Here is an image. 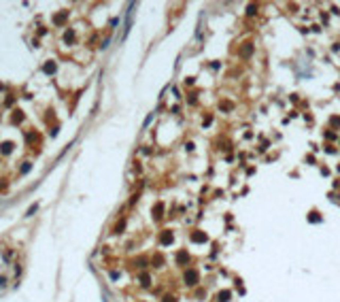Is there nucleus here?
I'll use <instances>...</instances> for the list:
<instances>
[{
  "instance_id": "obj_1",
  "label": "nucleus",
  "mask_w": 340,
  "mask_h": 302,
  "mask_svg": "<svg viewBox=\"0 0 340 302\" xmlns=\"http://www.w3.org/2000/svg\"><path fill=\"white\" fill-rule=\"evenodd\" d=\"M172 241H174V234H172L170 230H164L162 234H160V245H164V247L172 245Z\"/></svg>"
},
{
  "instance_id": "obj_2",
  "label": "nucleus",
  "mask_w": 340,
  "mask_h": 302,
  "mask_svg": "<svg viewBox=\"0 0 340 302\" xmlns=\"http://www.w3.org/2000/svg\"><path fill=\"white\" fill-rule=\"evenodd\" d=\"M185 283H187V285H196V283H198V270L189 268V270L185 272Z\"/></svg>"
},
{
  "instance_id": "obj_3",
  "label": "nucleus",
  "mask_w": 340,
  "mask_h": 302,
  "mask_svg": "<svg viewBox=\"0 0 340 302\" xmlns=\"http://www.w3.org/2000/svg\"><path fill=\"white\" fill-rule=\"evenodd\" d=\"M191 241H193V243H206V241H208V236L204 234V232L196 230V232H191Z\"/></svg>"
},
{
  "instance_id": "obj_4",
  "label": "nucleus",
  "mask_w": 340,
  "mask_h": 302,
  "mask_svg": "<svg viewBox=\"0 0 340 302\" xmlns=\"http://www.w3.org/2000/svg\"><path fill=\"white\" fill-rule=\"evenodd\" d=\"M177 262H179V264H187V262H189V253H187V251H179V253H177Z\"/></svg>"
},
{
  "instance_id": "obj_5",
  "label": "nucleus",
  "mask_w": 340,
  "mask_h": 302,
  "mask_svg": "<svg viewBox=\"0 0 340 302\" xmlns=\"http://www.w3.org/2000/svg\"><path fill=\"white\" fill-rule=\"evenodd\" d=\"M140 285H142V287H149V285H151V277H149L147 272L140 274Z\"/></svg>"
},
{
  "instance_id": "obj_6",
  "label": "nucleus",
  "mask_w": 340,
  "mask_h": 302,
  "mask_svg": "<svg viewBox=\"0 0 340 302\" xmlns=\"http://www.w3.org/2000/svg\"><path fill=\"white\" fill-rule=\"evenodd\" d=\"M162 213H164V204L160 202V204H155V206H153V217H155V219H160V217H162Z\"/></svg>"
},
{
  "instance_id": "obj_7",
  "label": "nucleus",
  "mask_w": 340,
  "mask_h": 302,
  "mask_svg": "<svg viewBox=\"0 0 340 302\" xmlns=\"http://www.w3.org/2000/svg\"><path fill=\"white\" fill-rule=\"evenodd\" d=\"M43 70H45L47 75H53V73H55V64H53V62H47V64H45V68H43Z\"/></svg>"
},
{
  "instance_id": "obj_8",
  "label": "nucleus",
  "mask_w": 340,
  "mask_h": 302,
  "mask_svg": "<svg viewBox=\"0 0 340 302\" xmlns=\"http://www.w3.org/2000/svg\"><path fill=\"white\" fill-rule=\"evenodd\" d=\"M217 298H219V302H228L232 298V294L230 292H219V296H217Z\"/></svg>"
},
{
  "instance_id": "obj_9",
  "label": "nucleus",
  "mask_w": 340,
  "mask_h": 302,
  "mask_svg": "<svg viewBox=\"0 0 340 302\" xmlns=\"http://www.w3.org/2000/svg\"><path fill=\"white\" fill-rule=\"evenodd\" d=\"M240 53H242V55H245V58H249V55L253 53V45H249V43H247V45H245V49H242Z\"/></svg>"
},
{
  "instance_id": "obj_10",
  "label": "nucleus",
  "mask_w": 340,
  "mask_h": 302,
  "mask_svg": "<svg viewBox=\"0 0 340 302\" xmlns=\"http://www.w3.org/2000/svg\"><path fill=\"white\" fill-rule=\"evenodd\" d=\"M0 147H2V153H11L13 151V143H2Z\"/></svg>"
},
{
  "instance_id": "obj_11",
  "label": "nucleus",
  "mask_w": 340,
  "mask_h": 302,
  "mask_svg": "<svg viewBox=\"0 0 340 302\" xmlns=\"http://www.w3.org/2000/svg\"><path fill=\"white\" fill-rule=\"evenodd\" d=\"M36 211H38V204H32V206L28 208V211H26V217H32V215H34Z\"/></svg>"
},
{
  "instance_id": "obj_12",
  "label": "nucleus",
  "mask_w": 340,
  "mask_h": 302,
  "mask_svg": "<svg viewBox=\"0 0 340 302\" xmlns=\"http://www.w3.org/2000/svg\"><path fill=\"white\" fill-rule=\"evenodd\" d=\"M308 221H312V223H319V221H321L319 213H310V215H308Z\"/></svg>"
},
{
  "instance_id": "obj_13",
  "label": "nucleus",
  "mask_w": 340,
  "mask_h": 302,
  "mask_svg": "<svg viewBox=\"0 0 340 302\" xmlns=\"http://www.w3.org/2000/svg\"><path fill=\"white\" fill-rule=\"evenodd\" d=\"M64 40H66V43H72V40H75V32H72V30H68V32L64 34Z\"/></svg>"
},
{
  "instance_id": "obj_14",
  "label": "nucleus",
  "mask_w": 340,
  "mask_h": 302,
  "mask_svg": "<svg viewBox=\"0 0 340 302\" xmlns=\"http://www.w3.org/2000/svg\"><path fill=\"white\" fill-rule=\"evenodd\" d=\"M66 15H68V13H66V11H64V13H60V15H58V17H55V24H62V21H64V19H66Z\"/></svg>"
},
{
  "instance_id": "obj_15",
  "label": "nucleus",
  "mask_w": 340,
  "mask_h": 302,
  "mask_svg": "<svg viewBox=\"0 0 340 302\" xmlns=\"http://www.w3.org/2000/svg\"><path fill=\"white\" fill-rule=\"evenodd\" d=\"M153 264H155V266H162V264H164V258H162V255H155V260H153Z\"/></svg>"
},
{
  "instance_id": "obj_16",
  "label": "nucleus",
  "mask_w": 340,
  "mask_h": 302,
  "mask_svg": "<svg viewBox=\"0 0 340 302\" xmlns=\"http://www.w3.org/2000/svg\"><path fill=\"white\" fill-rule=\"evenodd\" d=\"M255 9H257L255 4H249V9H247V13H249V15H255Z\"/></svg>"
},
{
  "instance_id": "obj_17",
  "label": "nucleus",
  "mask_w": 340,
  "mask_h": 302,
  "mask_svg": "<svg viewBox=\"0 0 340 302\" xmlns=\"http://www.w3.org/2000/svg\"><path fill=\"white\" fill-rule=\"evenodd\" d=\"M164 302H177V298H174V296H166Z\"/></svg>"
},
{
  "instance_id": "obj_18",
  "label": "nucleus",
  "mask_w": 340,
  "mask_h": 302,
  "mask_svg": "<svg viewBox=\"0 0 340 302\" xmlns=\"http://www.w3.org/2000/svg\"><path fill=\"white\" fill-rule=\"evenodd\" d=\"M30 170V162H26V164H23V168H21V172H28Z\"/></svg>"
},
{
  "instance_id": "obj_19",
  "label": "nucleus",
  "mask_w": 340,
  "mask_h": 302,
  "mask_svg": "<svg viewBox=\"0 0 340 302\" xmlns=\"http://www.w3.org/2000/svg\"><path fill=\"white\" fill-rule=\"evenodd\" d=\"M325 138H330V141H332V138H336V134L334 132H325Z\"/></svg>"
},
{
  "instance_id": "obj_20",
  "label": "nucleus",
  "mask_w": 340,
  "mask_h": 302,
  "mask_svg": "<svg viewBox=\"0 0 340 302\" xmlns=\"http://www.w3.org/2000/svg\"><path fill=\"white\" fill-rule=\"evenodd\" d=\"M221 109H223V111H225V109H232V104H230V102H221Z\"/></svg>"
},
{
  "instance_id": "obj_21",
  "label": "nucleus",
  "mask_w": 340,
  "mask_h": 302,
  "mask_svg": "<svg viewBox=\"0 0 340 302\" xmlns=\"http://www.w3.org/2000/svg\"><path fill=\"white\" fill-rule=\"evenodd\" d=\"M332 126H340V119H338V117H334V119H332Z\"/></svg>"
}]
</instances>
